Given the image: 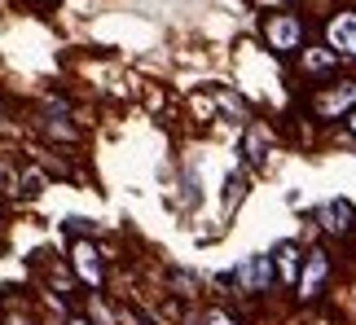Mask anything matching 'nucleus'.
I'll return each mask as SVG.
<instances>
[{
	"label": "nucleus",
	"instance_id": "6",
	"mask_svg": "<svg viewBox=\"0 0 356 325\" xmlns=\"http://www.w3.org/2000/svg\"><path fill=\"white\" fill-rule=\"evenodd\" d=\"M273 264H277V277L286 286H299V273H304V268H299V247L295 242H277V247H273Z\"/></svg>",
	"mask_w": 356,
	"mask_h": 325
},
{
	"label": "nucleus",
	"instance_id": "4",
	"mask_svg": "<svg viewBox=\"0 0 356 325\" xmlns=\"http://www.w3.org/2000/svg\"><path fill=\"white\" fill-rule=\"evenodd\" d=\"M352 106H356V79H348V84H339L330 92H321V97L312 101V110H317L321 119H334V115L352 110Z\"/></svg>",
	"mask_w": 356,
	"mask_h": 325
},
{
	"label": "nucleus",
	"instance_id": "11",
	"mask_svg": "<svg viewBox=\"0 0 356 325\" xmlns=\"http://www.w3.org/2000/svg\"><path fill=\"white\" fill-rule=\"evenodd\" d=\"M238 198H242V181H238V176H229V181H225V207H234Z\"/></svg>",
	"mask_w": 356,
	"mask_h": 325
},
{
	"label": "nucleus",
	"instance_id": "5",
	"mask_svg": "<svg viewBox=\"0 0 356 325\" xmlns=\"http://www.w3.org/2000/svg\"><path fill=\"white\" fill-rule=\"evenodd\" d=\"M325 273H330V260H325L321 251H312L308 260H304V273H299V294H304V299H312V294L321 290Z\"/></svg>",
	"mask_w": 356,
	"mask_h": 325
},
{
	"label": "nucleus",
	"instance_id": "7",
	"mask_svg": "<svg viewBox=\"0 0 356 325\" xmlns=\"http://www.w3.org/2000/svg\"><path fill=\"white\" fill-rule=\"evenodd\" d=\"M352 220H356V207H352L348 198H330V202L321 207V224L330 228V233H348Z\"/></svg>",
	"mask_w": 356,
	"mask_h": 325
},
{
	"label": "nucleus",
	"instance_id": "2",
	"mask_svg": "<svg viewBox=\"0 0 356 325\" xmlns=\"http://www.w3.org/2000/svg\"><path fill=\"white\" fill-rule=\"evenodd\" d=\"M264 35H268V44L277 53H295L299 40H304V26H299L295 13H273V18L264 22Z\"/></svg>",
	"mask_w": 356,
	"mask_h": 325
},
{
	"label": "nucleus",
	"instance_id": "10",
	"mask_svg": "<svg viewBox=\"0 0 356 325\" xmlns=\"http://www.w3.org/2000/svg\"><path fill=\"white\" fill-rule=\"evenodd\" d=\"M334 58H339L334 49H330V53H321V49H308V53H304V66H308V71H330V66H334Z\"/></svg>",
	"mask_w": 356,
	"mask_h": 325
},
{
	"label": "nucleus",
	"instance_id": "13",
	"mask_svg": "<svg viewBox=\"0 0 356 325\" xmlns=\"http://www.w3.org/2000/svg\"><path fill=\"white\" fill-rule=\"evenodd\" d=\"M40 185H44V181H40V176L31 172V176L22 181V194H26V198H35V194H40Z\"/></svg>",
	"mask_w": 356,
	"mask_h": 325
},
{
	"label": "nucleus",
	"instance_id": "12",
	"mask_svg": "<svg viewBox=\"0 0 356 325\" xmlns=\"http://www.w3.org/2000/svg\"><path fill=\"white\" fill-rule=\"evenodd\" d=\"M207 325H238L234 317H229L225 312V308H211V312H207Z\"/></svg>",
	"mask_w": 356,
	"mask_h": 325
},
{
	"label": "nucleus",
	"instance_id": "15",
	"mask_svg": "<svg viewBox=\"0 0 356 325\" xmlns=\"http://www.w3.org/2000/svg\"><path fill=\"white\" fill-rule=\"evenodd\" d=\"M71 325H88V321H84V317H75V321H71Z\"/></svg>",
	"mask_w": 356,
	"mask_h": 325
},
{
	"label": "nucleus",
	"instance_id": "3",
	"mask_svg": "<svg viewBox=\"0 0 356 325\" xmlns=\"http://www.w3.org/2000/svg\"><path fill=\"white\" fill-rule=\"evenodd\" d=\"M325 40L339 58H356V13H334L325 26Z\"/></svg>",
	"mask_w": 356,
	"mask_h": 325
},
{
	"label": "nucleus",
	"instance_id": "8",
	"mask_svg": "<svg viewBox=\"0 0 356 325\" xmlns=\"http://www.w3.org/2000/svg\"><path fill=\"white\" fill-rule=\"evenodd\" d=\"M71 255H75V268H79V277H84L88 286H102V264H97V251H92L88 242H75V247H71Z\"/></svg>",
	"mask_w": 356,
	"mask_h": 325
},
{
	"label": "nucleus",
	"instance_id": "14",
	"mask_svg": "<svg viewBox=\"0 0 356 325\" xmlns=\"http://www.w3.org/2000/svg\"><path fill=\"white\" fill-rule=\"evenodd\" d=\"M348 128H352V132H356V110H352V115H348Z\"/></svg>",
	"mask_w": 356,
	"mask_h": 325
},
{
	"label": "nucleus",
	"instance_id": "1",
	"mask_svg": "<svg viewBox=\"0 0 356 325\" xmlns=\"http://www.w3.org/2000/svg\"><path fill=\"white\" fill-rule=\"evenodd\" d=\"M229 277H234L242 290H251V294L268 290V286H273V255H251V260H242ZM229 277H225V281H229Z\"/></svg>",
	"mask_w": 356,
	"mask_h": 325
},
{
	"label": "nucleus",
	"instance_id": "9",
	"mask_svg": "<svg viewBox=\"0 0 356 325\" xmlns=\"http://www.w3.org/2000/svg\"><path fill=\"white\" fill-rule=\"evenodd\" d=\"M264 150H268V137H264V132H259V128H251V132H246V158H251L255 167H259V162L268 158Z\"/></svg>",
	"mask_w": 356,
	"mask_h": 325
}]
</instances>
